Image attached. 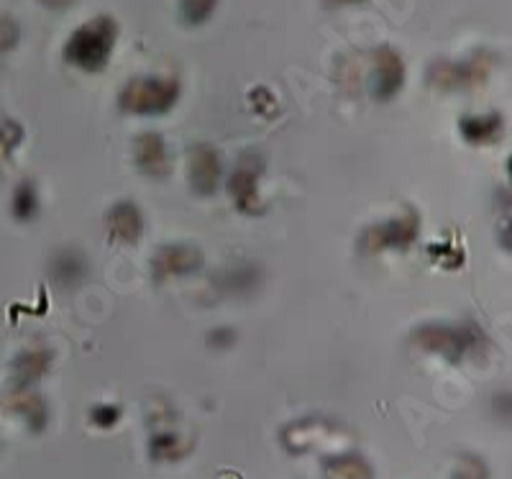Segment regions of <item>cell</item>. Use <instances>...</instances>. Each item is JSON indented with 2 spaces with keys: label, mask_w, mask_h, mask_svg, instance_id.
I'll use <instances>...</instances> for the list:
<instances>
[{
  "label": "cell",
  "mask_w": 512,
  "mask_h": 479,
  "mask_svg": "<svg viewBox=\"0 0 512 479\" xmlns=\"http://www.w3.org/2000/svg\"><path fill=\"white\" fill-rule=\"evenodd\" d=\"M200 267H203V254L190 244H167L152 257V277L159 285L172 277L177 280V277L195 275Z\"/></svg>",
  "instance_id": "5b68a950"
},
{
  "label": "cell",
  "mask_w": 512,
  "mask_h": 479,
  "mask_svg": "<svg viewBox=\"0 0 512 479\" xmlns=\"http://www.w3.org/2000/svg\"><path fill=\"white\" fill-rule=\"evenodd\" d=\"M413 341L420 349L436 351V354H441L446 359H459L466 349L464 336H461L459 328L438 326V323H425V326L415 328Z\"/></svg>",
  "instance_id": "9c48e42d"
},
{
  "label": "cell",
  "mask_w": 512,
  "mask_h": 479,
  "mask_svg": "<svg viewBox=\"0 0 512 479\" xmlns=\"http://www.w3.org/2000/svg\"><path fill=\"white\" fill-rule=\"evenodd\" d=\"M52 277L59 287H77L88 277V259L82 257L77 249H62L52 259Z\"/></svg>",
  "instance_id": "7c38bea8"
},
{
  "label": "cell",
  "mask_w": 512,
  "mask_h": 479,
  "mask_svg": "<svg viewBox=\"0 0 512 479\" xmlns=\"http://www.w3.org/2000/svg\"><path fill=\"white\" fill-rule=\"evenodd\" d=\"M187 177H190V187L200 198H210L218 190V180H221V157L213 147H195L190 152V162H187Z\"/></svg>",
  "instance_id": "52a82bcc"
},
{
  "label": "cell",
  "mask_w": 512,
  "mask_h": 479,
  "mask_svg": "<svg viewBox=\"0 0 512 479\" xmlns=\"http://www.w3.org/2000/svg\"><path fill=\"white\" fill-rule=\"evenodd\" d=\"M44 3H47V6H52V8H64V6H70L72 0H44Z\"/></svg>",
  "instance_id": "7402d4cb"
},
{
  "label": "cell",
  "mask_w": 512,
  "mask_h": 479,
  "mask_svg": "<svg viewBox=\"0 0 512 479\" xmlns=\"http://www.w3.org/2000/svg\"><path fill=\"white\" fill-rule=\"evenodd\" d=\"M108 234L121 244H136L144 234V216L131 200H121L108 211Z\"/></svg>",
  "instance_id": "30bf717a"
},
{
  "label": "cell",
  "mask_w": 512,
  "mask_h": 479,
  "mask_svg": "<svg viewBox=\"0 0 512 479\" xmlns=\"http://www.w3.org/2000/svg\"><path fill=\"white\" fill-rule=\"evenodd\" d=\"M454 479H484V462H479L474 456H464Z\"/></svg>",
  "instance_id": "ac0fdd59"
},
{
  "label": "cell",
  "mask_w": 512,
  "mask_h": 479,
  "mask_svg": "<svg viewBox=\"0 0 512 479\" xmlns=\"http://www.w3.org/2000/svg\"><path fill=\"white\" fill-rule=\"evenodd\" d=\"M154 462H177L182 456L187 454V446L182 444L180 436L177 433H157L152 439V449H149Z\"/></svg>",
  "instance_id": "5bb4252c"
},
{
  "label": "cell",
  "mask_w": 512,
  "mask_h": 479,
  "mask_svg": "<svg viewBox=\"0 0 512 479\" xmlns=\"http://www.w3.org/2000/svg\"><path fill=\"white\" fill-rule=\"evenodd\" d=\"M36 208H39V203H36L34 185H31V182L18 185L16 195H13V216H16L18 221H31V218L36 216Z\"/></svg>",
  "instance_id": "2e32d148"
},
{
  "label": "cell",
  "mask_w": 512,
  "mask_h": 479,
  "mask_svg": "<svg viewBox=\"0 0 512 479\" xmlns=\"http://www.w3.org/2000/svg\"><path fill=\"white\" fill-rule=\"evenodd\" d=\"M218 8V0H180V18L187 26L205 24Z\"/></svg>",
  "instance_id": "9a60e30c"
},
{
  "label": "cell",
  "mask_w": 512,
  "mask_h": 479,
  "mask_svg": "<svg viewBox=\"0 0 512 479\" xmlns=\"http://www.w3.org/2000/svg\"><path fill=\"white\" fill-rule=\"evenodd\" d=\"M262 285V269L254 262H233L216 277V287L226 295H251Z\"/></svg>",
  "instance_id": "8fae6325"
},
{
  "label": "cell",
  "mask_w": 512,
  "mask_h": 479,
  "mask_svg": "<svg viewBox=\"0 0 512 479\" xmlns=\"http://www.w3.org/2000/svg\"><path fill=\"white\" fill-rule=\"evenodd\" d=\"M180 100V80L175 75H139L123 85L118 108L128 116H164Z\"/></svg>",
  "instance_id": "7a4b0ae2"
},
{
  "label": "cell",
  "mask_w": 512,
  "mask_h": 479,
  "mask_svg": "<svg viewBox=\"0 0 512 479\" xmlns=\"http://www.w3.org/2000/svg\"><path fill=\"white\" fill-rule=\"evenodd\" d=\"M118 41V24L111 16H95L93 21L82 24L72 31L64 44V59L67 65L82 72H100L108 67Z\"/></svg>",
  "instance_id": "6da1fadb"
},
{
  "label": "cell",
  "mask_w": 512,
  "mask_h": 479,
  "mask_svg": "<svg viewBox=\"0 0 512 479\" xmlns=\"http://www.w3.org/2000/svg\"><path fill=\"white\" fill-rule=\"evenodd\" d=\"M90 418H93V423L98 428H113L118 423V418H121V408H118V405H111V403H100V405H95L93 413H90Z\"/></svg>",
  "instance_id": "e0dca14e"
},
{
  "label": "cell",
  "mask_w": 512,
  "mask_h": 479,
  "mask_svg": "<svg viewBox=\"0 0 512 479\" xmlns=\"http://www.w3.org/2000/svg\"><path fill=\"white\" fill-rule=\"evenodd\" d=\"M326 472L333 474L336 479H372L369 464L356 454H341L326 459Z\"/></svg>",
  "instance_id": "4fadbf2b"
},
{
  "label": "cell",
  "mask_w": 512,
  "mask_h": 479,
  "mask_svg": "<svg viewBox=\"0 0 512 479\" xmlns=\"http://www.w3.org/2000/svg\"><path fill=\"white\" fill-rule=\"evenodd\" d=\"M210 346H216V349H228L231 344H236V331L233 328H216V331L210 333Z\"/></svg>",
  "instance_id": "ffe728a7"
},
{
  "label": "cell",
  "mask_w": 512,
  "mask_h": 479,
  "mask_svg": "<svg viewBox=\"0 0 512 479\" xmlns=\"http://www.w3.org/2000/svg\"><path fill=\"white\" fill-rule=\"evenodd\" d=\"M405 85V62L392 47H379L374 52L372 93L377 100H392Z\"/></svg>",
  "instance_id": "8992f818"
},
{
  "label": "cell",
  "mask_w": 512,
  "mask_h": 479,
  "mask_svg": "<svg viewBox=\"0 0 512 479\" xmlns=\"http://www.w3.org/2000/svg\"><path fill=\"white\" fill-rule=\"evenodd\" d=\"M18 41V26L13 24L11 18H0V57L13 49V44Z\"/></svg>",
  "instance_id": "d6986e66"
},
{
  "label": "cell",
  "mask_w": 512,
  "mask_h": 479,
  "mask_svg": "<svg viewBox=\"0 0 512 479\" xmlns=\"http://www.w3.org/2000/svg\"><path fill=\"white\" fill-rule=\"evenodd\" d=\"M264 162L259 154H244L233 170L228 190H231L233 205L246 216L259 213V177H262Z\"/></svg>",
  "instance_id": "277c9868"
},
{
  "label": "cell",
  "mask_w": 512,
  "mask_h": 479,
  "mask_svg": "<svg viewBox=\"0 0 512 479\" xmlns=\"http://www.w3.org/2000/svg\"><path fill=\"white\" fill-rule=\"evenodd\" d=\"M326 8H346V6H356V3H364V0H323Z\"/></svg>",
  "instance_id": "44dd1931"
},
{
  "label": "cell",
  "mask_w": 512,
  "mask_h": 479,
  "mask_svg": "<svg viewBox=\"0 0 512 479\" xmlns=\"http://www.w3.org/2000/svg\"><path fill=\"white\" fill-rule=\"evenodd\" d=\"M134 159L136 167H139L146 177H152V180H164V177L169 175L167 144H164L162 136L154 134V131H146V134L136 136Z\"/></svg>",
  "instance_id": "ba28073f"
},
{
  "label": "cell",
  "mask_w": 512,
  "mask_h": 479,
  "mask_svg": "<svg viewBox=\"0 0 512 479\" xmlns=\"http://www.w3.org/2000/svg\"><path fill=\"white\" fill-rule=\"evenodd\" d=\"M420 234V216L408 208L405 213H397L392 218H384V221L372 223V226L364 228L361 234L359 246L361 252L367 254H379L387 252V249H408L418 241Z\"/></svg>",
  "instance_id": "3957f363"
}]
</instances>
